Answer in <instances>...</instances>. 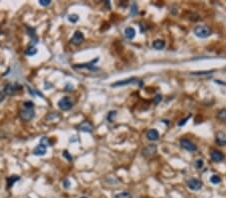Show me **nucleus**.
<instances>
[{
  "label": "nucleus",
  "mask_w": 226,
  "mask_h": 198,
  "mask_svg": "<svg viewBox=\"0 0 226 198\" xmlns=\"http://www.w3.org/2000/svg\"><path fill=\"white\" fill-rule=\"evenodd\" d=\"M20 88H21V86L18 83H8L7 85H5L3 92L5 95L11 96V95H14Z\"/></svg>",
  "instance_id": "nucleus-4"
},
{
  "label": "nucleus",
  "mask_w": 226,
  "mask_h": 198,
  "mask_svg": "<svg viewBox=\"0 0 226 198\" xmlns=\"http://www.w3.org/2000/svg\"><path fill=\"white\" fill-rule=\"evenodd\" d=\"M161 100H162V95L161 94H158V95L155 96V98H154V103L158 104Z\"/></svg>",
  "instance_id": "nucleus-33"
},
{
  "label": "nucleus",
  "mask_w": 226,
  "mask_h": 198,
  "mask_svg": "<svg viewBox=\"0 0 226 198\" xmlns=\"http://www.w3.org/2000/svg\"><path fill=\"white\" fill-rule=\"evenodd\" d=\"M98 61H99V57H96V59H93V61H90L89 63H84V64H76L73 66V68L74 69H84V68H85V69L96 71V70H98V68L96 67L95 64Z\"/></svg>",
  "instance_id": "nucleus-3"
},
{
  "label": "nucleus",
  "mask_w": 226,
  "mask_h": 198,
  "mask_svg": "<svg viewBox=\"0 0 226 198\" xmlns=\"http://www.w3.org/2000/svg\"><path fill=\"white\" fill-rule=\"evenodd\" d=\"M39 4L41 5V6H48L49 4L51 3L50 0H39Z\"/></svg>",
  "instance_id": "nucleus-32"
},
{
  "label": "nucleus",
  "mask_w": 226,
  "mask_h": 198,
  "mask_svg": "<svg viewBox=\"0 0 226 198\" xmlns=\"http://www.w3.org/2000/svg\"><path fill=\"white\" fill-rule=\"evenodd\" d=\"M214 72V70L211 71H198V72H192L191 75L193 76H203V75H209V74H212Z\"/></svg>",
  "instance_id": "nucleus-22"
},
{
  "label": "nucleus",
  "mask_w": 226,
  "mask_h": 198,
  "mask_svg": "<svg viewBox=\"0 0 226 198\" xmlns=\"http://www.w3.org/2000/svg\"><path fill=\"white\" fill-rule=\"evenodd\" d=\"M62 184H63V187H64V188H68L70 185V180L68 179H64L63 180Z\"/></svg>",
  "instance_id": "nucleus-35"
},
{
  "label": "nucleus",
  "mask_w": 226,
  "mask_h": 198,
  "mask_svg": "<svg viewBox=\"0 0 226 198\" xmlns=\"http://www.w3.org/2000/svg\"><path fill=\"white\" fill-rule=\"evenodd\" d=\"M202 185H203V183L201 182L200 180L196 179V178H192V179L187 181V187H188L190 190H192V191L199 190V189H201Z\"/></svg>",
  "instance_id": "nucleus-6"
},
{
  "label": "nucleus",
  "mask_w": 226,
  "mask_h": 198,
  "mask_svg": "<svg viewBox=\"0 0 226 198\" xmlns=\"http://www.w3.org/2000/svg\"><path fill=\"white\" fill-rule=\"evenodd\" d=\"M195 166H196L197 169H202V167L204 166V161L202 159H198V160L195 161Z\"/></svg>",
  "instance_id": "nucleus-29"
},
{
  "label": "nucleus",
  "mask_w": 226,
  "mask_h": 198,
  "mask_svg": "<svg viewBox=\"0 0 226 198\" xmlns=\"http://www.w3.org/2000/svg\"><path fill=\"white\" fill-rule=\"evenodd\" d=\"M159 132L157 129L153 128V129H150L148 132H147V138L149 140H151V141H156V140L159 139Z\"/></svg>",
  "instance_id": "nucleus-14"
},
{
  "label": "nucleus",
  "mask_w": 226,
  "mask_h": 198,
  "mask_svg": "<svg viewBox=\"0 0 226 198\" xmlns=\"http://www.w3.org/2000/svg\"><path fill=\"white\" fill-rule=\"evenodd\" d=\"M115 198H132V194L130 192H122L116 195Z\"/></svg>",
  "instance_id": "nucleus-25"
},
{
  "label": "nucleus",
  "mask_w": 226,
  "mask_h": 198,
  "mask_svg": "<svg viewBox=\"0 0 226 198\" xmlns=\"http://www.w3.org/2000/svg\"><path fill=\"white\" fill-rule=\"evenodd\" d=\"M82 198H87V197H82Z\"/></svg>",
  "instance_id": "nucleus-37"
},
{
  "label": "nucleus",
  "mask_w": 226,
  "mask_h": 198,
  "mask_svg": "<svg viewBox=\"0 0 226 198\" xmlns=\"http://www.w3.org/2000/svg\"><path fill=\"white\" fill-rule=\"evenodd\" d=\"M36 53H37V49L35 48L33 45L29 46V47L25 50V54L27 55V56H33V55H35Z\"/></svg>",
  "instance_id": "nucleus-20"
},
{
  "label": "nucleus",
  "mask_w": 226,
  "mask_h": 198,
  "mask_svg": "<svg viewBox=\"0 0 226 198\" xmlns=\"http://www.w3.org/2000/svg\"><path fill=\"white\" fill-rule=\"evenodd\" d=\"M216 143L219 145V146H225L226 145V134L224 132H218L216 134Z\"/></svg>",
  "instance_id": "nucleus-12"
},
{
  "label": "nucleus",
  "mask_w": 226,
  "mask_h": 198,
  "mask_svg": "<svg viewBox=\"0 0 226 198\" xmlns=\"http://www.w3.org/2000/svg\"><path fill=\"white\" fill-rule=\"evenodd\" d=\"M165 45H166V43H165L164 40L162 39H157L153 42L152 44V47L154 49H156V50H162V49H164Z\"/></svg>",
  "instance_id": "nucleus-16"
},
{
  "label": "nucleus",
  "mask_w": 226,
  "mask_h": 198,
  "mask_svg": "<svg viewBox=\"0 0 226 198\" xmlns=\"http://www.w3.org/2000/svg\"><path fill=\"white\" fill-rule=\"evenodd\" d=\"M19 179H20V177L17 175H13V176L8 177L7 178V188H11L13 184H14L16 181H18Z\"/></svg>",
  "instance_id": "nucleus-18"
},
{
  "label": "nucleus",
  "mask_w": 226,
  "mask_h": 198,
  "mask_svg": "<svg viewBox=\"0 0 226 198\" xmlns=\"http://www.w3.org/2000/svg\"><path fill=\"white\" fill-rule=\"evenodd\" d=\"M135 35H136V30H135L133 27H127L125 29V36L127 39L129 40L134 39Z\"/></svg>",
  "instance_id": "nucleus-17"
},
{
  "label": "nucleus",
  "mask_w": 226,
  "mask_h": 198,
  "mask_svg": "<svg viewBox=\"0 0 226 198\" xmlns=\"http://www.w3.org/2000/svg\"><path fill=\"white\" fill-rule=\"evenodd\" d=\"M157 152V146L155 144H149L148 146H146L143 149L142 153L145 157H151V156L155 155Z\"/></svg>",
  "instance_id": "nucleus-7"
},
{
  "label": "nucleus",
  "mask_w": 226,
  "mask_h": 198,
  "mask_svg": "<svg viewBox=\"0 0 226 198\" xmlns=\"http://www.w3.org/2000/svg\"><path fill=\"white\" fill-rule=\"evenodd\" d=\"M68 21L71 22V23H76V22L79 21V15L76 14H70V16L67 17Z\"/></svg>",
  "instance_id": "nucleus-28"
},
{
  "label": "nucleus",
  "mask_w": 226,
  "mask_h": 198,
  "mask_svg": "<svg viewBox=\"0 0 226 198\" xmlns=\"http://www.w3.org/2000/svg\"><path fill=\"white\" fill-rule=\"evenodd\" d=\"M131 14L132 15H136L137 14V12H138V6H137V4L136 3H133L132 4V6H131Z\"/></svg>",
  "instance_id": "nucleus-30"
},
{
  "label": "nucleus",
  "mask_w": 226,
  "mask_h": 198,
  "mask_svg": "<svg viewBox=\"0 0 226 198\" xmlns=\"http://www.w3.org/2000/svg\"><path fill=\"white\" fill-rule=\"evenodd\" d=\"M137 81V79L135 78V77H131V78H128V79H125V80H120V81H117L115 82V83H113L111 86L112 87H119V86H126V85H129V84H132V83H135V82Z\"/></svg>",
  "instance_id": "nucleus-10"
},
{
  "label": "nucleus",
  "mask_w": 226,
  "mask_h": 198,
  "mask_svg": "<svg viewBox=\"0 0 226 198\" xmlns=\"http://www.w3.org/2000/svg\"><path fill=\"white\" fill-rule=\"evenodd\" d=\"M34 111L33 110H28V109H25V110H22V111H20V118L24 121H30L32 119V118L34 117Z\"/></svg>",
  "instance_id": "nucleus-11"
},
{
  "label": "nucleus",
  "mask_w": 226,
  "mask_h": 198,
  "mask_svg": "<svg viewBox=\"0 0 226 198\" xmlns=\"http://www.w3.org/2000/svg\"><path fill=\"white\" fill-rule=\"evenodd\" d=\"M180 145H181V147L183 148V149H185L187 151H190V152H193V151L197 150L196 145H195L192 141H190L189 139H186V138H182L180 140Z\"/></svg>",
  "instance_id": "nucleus-5"
},
{
  "label": "nucleus",
  "mask_w": 226,
  "mask_h": 198,
  "mask_svg": "<svg viewBox=\"0 0 226 198\" xmlns=\"http://www.w3.org/2000/svg\"><path fill=\"white\" fill-rule=\"evenodd\" d=\"M211 33V29L207 25H198L194 28V34L199 38H207Z\"/></svg>",
  "instance_id": "nucleus-1"
},
{
  "label": "nucleus",
  "mask_w": 226,
  "mask_h": 198,
  "mask_svg": "<svg viewBox=\"0 0 226 198\" xmlns=\"http://www.w3.org/2000/svg\"><path fill=\"white\" fill-rule=\"evenodd\" d=\"M211 159L214 162H220L224 159V155L222 152H220L218 150H213L211 152Z\"/></svg>",
  "instance_id": "nucleus-13"
},
{
  "label": "nucleus",
  "mask_w": 226,
  "mask_h": 198,
  "mask_svg": "<svg viewBox=\"0 0 226 198\" xmlns=\"http://www.w3.org/2000/svg\"><path fill=\"white\" fill-rule=\"evenodd\" d=\"M210 182L212 184H219L221 182V178H220V176L218 175H212L210 178Z\"/></svg>",
  "instance_id": "nucleus-24"
},
{
  "label": "nucleus",
  "mask_w": 226,
  "mask_h": 198,
  "mask_svg": "<svg viewBox=\"0 0 226 198\" xmlns=\"http://www.w3.org/2000/svg\"><path fill=\"white\" fill-rule=\"evenodd\" d=\"M23 106L25 109H28V110H33L34 108V104L33 102H31V101H25V102L23 103Z\"/></svg>",
  "instance_id": "nucleus-27"
},
{
  "label": "nucleus",
  "mask_w": 226,
  "mask_h": 198,
  "mask_svg": "<svg viewBox=\"0 0 226 198\" xmlns=\"http://www.w3.org/2000/svg\"><path fill=\"white\" fill-rule=\"evenodd\" d=\"M78 128H79V130H81L82 132L90 133V132H93V125L90 122V121L84 120V121H82L81 124L79 125Z\"/></svg>",
  "instance_id": "nucleus-8"
},
{
  "label": "nucleus",
  "mask_w": 226,
  "mask_h": 198,
  "mask_svg": "<svg viewBox=\"0 0 226 198\" xmlns=\"http://www.w3.org/2000/svg\"><path fill=\"white\" fill-rule=\"evenodd\" d=\"M190 117H191V116H190V115H188V116H187L186 118H184V119H182V120L180 121V122L178 123V125H179V126H183L184 124H186L187 120H188Z\"/></svg>",
  "instance_id": "nucleus-34"
},
{
  "label": "nucleus",
  "mask_w": 226,
  "mask_h": 198,
  "mask_svg": "<svg viewBox=\"0 0 226 198\" xmlns=\"http://www.w3.org/2000/svg\"><path fill=\"white\" fill-rule=\"evenodd\" d=\"M217 117L221 120H226V109H221L217 113Z\"/></svg>",
  "instance_id": "nucleus-26"
},
{
  "label": "nucleus",
  "mask_w": 226,
  "mask_h": 198,
  "mask_svg": "<svg viewBox=\"0 0 226 198\" xmlns=\"http://www.w3.org/2000/svg\"><path fill=\"white\" fill-rule=\"evenodd\" d=\"M32 153H33L35 156H42V155H44V154L46 153V147L43 146V145L39 144V145H37V146L34 148L33 152H32Z\"/></svg>",
  "instance_id": "nucleus-15"
},
{
  "label": "nucleus",
  "mask_w": 226,
  "mask_h": 198,
  "mask_svg": "<svg viewBox=\"0 0 226 198\" xmlns=\"http://www.w3.org/2000/svg\"><path fill=\"white\" fill-rule=\"evenodd\" d=\"M26 29H27V32H28V35L34 40V43H37V37H36V33H35V29L27 25H26Z\"/></svg>",
  "instance_id": "nucleus-19"
},
{
  "label": "nucleus",
  "mask_w": 226,
  "mask_h": 198,
  "mask_svg": "<svg viewBox=\"0 0 226 198\" xmlns=\"http://www.w3.org/2000/svg\"><path fill=\"white\" fill-rule=\"evenodd\" d=\"M84 34H82V32L76 31L73 34V36L71 37L70 42L74 44V45H79L81 43L84 42Z\"/></svg>",
  "instance_id": "nucleus-9"
},
{
  "label": "nucleus",
  "mask_w": 226,
  "mask_h": 198,
  "mask_svg": "<svg viewBox=\"0 0 226 198\" xmlns=\"http://www.w3.org/2000/svg\"><path fill=\"white\" fill-rule=\"evenodd\" d=\"M4 92H0V101H3L4 100Z\"/></svg>",
  "instance_id": "nucleus-36"
},
{
  "label": "nucleus",
  "mask_w": 226,
  "mask_h": 198,
  "mask_svg": "<svg viewBox=\"0 0 226 198\" xmlns=\"http://www.w3.org/2000/svg\"><path fill=\"white\" fill-rule=\"evenodd\" d=\"M57 105H59V109L63 110V111H67V110H70L71 107H73V100L70 99V97H68V96H65V97H62L60 100L59 101V103H57Z\"/></svg>",
  "instance_id": "nucleus-2"
},
{
  "label": "nucleus",
  "mask_w": 226,
  "mask_h": 198,
  "mask_svg": "<svg viewBox=\"0 0 226 198\" xmlns=\"http://www.w3.org/2000/svg\"><path fill=\"white\" fill-rule=\"evenodd\" d=\"M116 117H117V111H116V110H113V111H110L109 113H107V119L109 122H113V121H115Z\"/></svg>",
  "instance_id": "nucleus-21"
},
{
  "label": "nucleus",
  "mask_w": 226,
  "mask_h": 198,
  "mask_svg": "<svg viewBox=\"0 0 226 198\" xmlns=\"http://www.w3.org/2000/svg\"><path fill=\"white\" fill-rule=\"evenodd\" d=\"M40 144L41 145H43V146H45V147H47V146H50L51 145V141L49 140L47 137H42V138L40 139Z\"/></svg>",
  "instance_id": "nucleus-23"
},
{
  "label": "nucleus",
  "mask_w": 226,
  "mask_h": 198,
  "mask_svg": "<svg viewBox=\"0 0 226 198\" xmlns=\"http://www.w3.org/2000/svg\"><path fill=\"white\" fill-rule=\"evenodd\" d=\"M62 155H63V157L67 158L68 161H71V160H73V157H71V155H70V153H68L67 150H64V151H63V152H62Z\"/></svg>",
  "instance_id": "nucleus-31"
}]
</instances>
